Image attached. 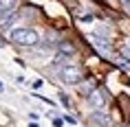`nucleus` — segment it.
Returning a JSON list of instances; mask_svg holds the SVG:
<instances>
[{
    "label": "nucleus",
    "mask_w": 130,
    "mask_h": 127,
    "mask_svg": "<svg viewBox=\"0 0 130 127\" xmlns=\"http://www.w3.org/2000/svg\"><path fill=\"white\" fill-rule=\"evenodd\" d=\"M53 125L55 127H62V125H64V118H53Z\"/></svg>",
    "instance_id": "nucleus-13"
},
{
    "label": "nucleus",
    "mask_w": 130,
    "mask_h": 127,
    "mask_svg": "<svg viewBox=\"0 0 130 127\" xmlns=\"http://www.w3.org/2000/svg\"><path fill=\"white\" fill-rule=\"evenodd\" d=\"M42 86H44V81H42V79H33V81H31V88H33V90H40Z\"/></svg>",
    "instance_id": "nucleus-10"
},
{
    "label": "nucleus",
    "mask_w": 130,
    "mask_h": 127,
    "mask_svg": "<svg viewBox=\"0 0 130 127\" xmlns=\"http://www.w3.org/2000/svg\"><path fill=\"white\" fill-rule=\"evenodd\" d=\"M90 44H93V48H95L102 57H106V59L112 57V44H110V40L99 37V35H90Z\"/></svg>",
    "instance_id": "nucleus-4"
},
{
    "label": "nucleus",
    "mask_w": 130,
    "mask_h": 127,
    "mask_svg": "<svg viewBox=\"0 0 130 127\" xmlns=\"http://www.w3.org/2000/svg\"><path fill=\"white\" fill-rule=\"evenodd\" d=\"M57 77H60L66 86H79L84 81V70H82V66L79 64H73V61H66L64 66L57 70Z\"/></svg>",
    "instance_id": "nucleus-2"
},
{
    "label": "nucleus",
    "mask_w": 130,
    "mask_h": 127,
    "mask_svg": "<svg viewBox=\"0 0 130 127\" xmlns=\"http://www.w3.org/2000/svg\"><path fill=\"white\" fill-rule=\"evenodd\" d=\"M9 40L18 46H38L40 44V33L33 27H15L9 31Z\"/></svg>",
    "instance_id": "nucleus-1"
},
{
    "label": "nucleus",
    "mask_w": 130,
    "mask_h": 127,
    "mask_svg": "<svg viewBox=\"0 0 130 127\" xmlns=\"http://www.w3.org/2000/svg\"><path fill=\"white\" fill-rule=\"evenodd\" d=\"M2 90H5V83H2V81H0V92H2Z\"/></svg>",
    "instance_id": "nucleus-17"
},
{
    "label": "nucleus",
    "mask_w": 130,
    "mask_h": 127,
    "mask_svg": "<svg viewBox=\"0 0 130 127\" xmlns=\"http://www.w3.org/2000/svg\"><path fill=\"white\" fill-rule=\"evenodd\" d=\"M57 53L60 55H64V57H73V55L77 53V48H75V44H71V42H60L57 44Z\"/></svg>",
    "instance_id": "nucleus-6"
},
{
    "label": "nucleus",
    "mask_w": 130,
    "mask_h": 127,
    "mask_svg": "<svg viewBox=\"0 0 130 127\" xmlns=\"http://www.w3.org/2000/svg\"><path fill=\"white\" fill-rule=\"evenodd\" d=\"M15 83H27V81H24V77H22V74H18V77H15Z\"/></svg>",
    "instance_id": "nucleus-14"
},
{
    "label": "nucleus",
    "mask_w": 130,
    "mask_h": 127,
    "mask_svg": "<svg viewBox=\"0 0 130 127\" xmlns=\"http://www.w3.org/2000/svg\"><path fill=\"white\" fill-rule=\"evenodd\" d=\"M64 123H69V125H77V118H75V116H71V114H66V116H64Z\"/></svg>",
    "instance_id": "nucleus-11"
},
{
    "label": "nucleus",
    "mask_w": 130,
    "mask_h": 127,
    "mask_svg": "<svg viewBox=\"0 0 130 127\" xmlns=\"http://www.w3.org/2000/svg\"><path fill=\"white\" fill-rule=\"evenodd\" d=\"M123 53H128V55H130V40L126 42V48H123Z\"/></svg>",
    "instance_id": "nucleus-15"
},
{
    "label": "nucleus",
    "mask_w": 130,
    "mask_h": 127,
    "mask_svg": "<svg viewBox=\"0 0 130 127\" xmlns=\"http://www.w3.org/2000/svg\"><path fill=\"white\" fill-rule=\"evenodd\" d=\"M97 81L93 79V77H90V79H84L82 83H79V90H82V94H86V96H88L90 92H93V90H97Z\"/></svg>",
    "instance_id": "nucleus-7"
},
{
    "label": "nucleus",
    "mask_w": 130,
    "mask_h": 127,
    "mask_svg": "<svg viewBox=\"0 0 130 127\" xmlns=\"http://www.w3.org/2000/svg\"><path fill=\"white\" fill-rule=\"evenodd\" d=\"M119 5L123 7V11H126V13H130V0H119Z\"/></svg>",
    "instance_id": "nucleus-12"
},
{
    "label": "nucleus",
    "mask_w": 130,
    "mask_h": 127,
    "mask_svg": "<svg viewBox=\"0 0 130 127\" xmlns=\"http://www.w3.org/2000/svg\"><path fill=\"white\" fill-rule=\"evenodd\" d=\"M90 120L97 123L99 127H112V118H110L104 110H93V112H90Z\"/></svg>",
    "instance_id": "nucleus-5"
},
{
    "label": "nucleus",
    "mask_w": 130,
    "mask_h": 127,
    "mask_svg": "<svg viewBox=\"0 0 130 127\" xmlns=\"http://www.w3.org/2000/svg\"><path fill=\"white\" fill-rule=\"evenodd\" d=\"M93 35H99V37H106V40H110L112 37V29L110 27H104V24H99V27L95 29V33Z\"/></svg>",
    "instance_id": "nucleus-8"
},
{
    "label": "nucleus",
    "mask_w": 130,
    "mask_h": 127,
    "mask_svg": "<svg viewBox=\"0 0 130 127\" xmlns=\"http://www.w3.org/2000/svg\"><path fill=\"white\" fill-rule=\"evenodd\" d=\"M86 103H88L90 110H106V107L110 105V92L104 86H99L97 90H93V92L86 96Z\"/></svg>",
    "instance_id": "nucleus-3"
},
{
    "label": "nucleus",
    "mask_w": 130,
    "mask_h": 127,
    "mask_svg": "<svg viewBox=\"0 0 130 127\" xmlns=\"http://www.w3.org/2000/svg\"><path fill=\"white\" fill-rule=\"evenodd\" d=\"M60 101H62V105H64V107H69V110H71V99L66 96V94H60Z\"/></svg>",
    "instance_id": "nucleus-9"
},
{
    "label": "nucleus",
    "mask_w": 130,
    "mask_h": 127,
    "mask_svg": "<svg viewBox=\"0 0 130 127\" xmlns=\"http://www.w3.org/2000/svg\"><path fill=\"white\" fill-rule=\"evenodd\" d=\"M29 127H40V125H38L35 120H31V123H29Z\"/></svg>",
    "instance_id": "nucleus-16"
}]
</instances>
